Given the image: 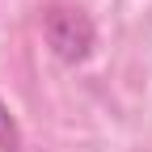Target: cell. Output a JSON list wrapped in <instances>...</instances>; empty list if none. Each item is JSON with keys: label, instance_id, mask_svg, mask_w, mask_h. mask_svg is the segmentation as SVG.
I'll return each instance as SVG.
<instances>
[{"label": "cell", "instance_id": "6da1fadb", "mask_svg": "<svg viewBox=\"0 0 152 152\" xmlns=\"http://www.w3.org/2000/svg\"><path fill=\"white\" fill-rule=\"evenodd\" d=\"M47 47L64 64H85L97 47V30H93L89 13L72 9V4H55L47 13Z\"/></svg>", "mask_w": 152, "mask_h": 152}, {"label": "cell", "instance_id": "7a4b0ae2", "mask_svg": "<svg viewBox=\"0 0 152 152\" xmlns=\"http://www.w3.org/2000/svg\"><path fill=\"white\" fill-rule=\"evenodd\" d=\"M0 152H21V127H17L4 97H0Z\"/></svg>", "mask_w": 152, "mask_h": 152}]
</instances>
